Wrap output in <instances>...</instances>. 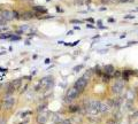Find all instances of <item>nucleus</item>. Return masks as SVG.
Wrapping results in <instances>:
<instances>
[{
    "instance_id": "1",
    "label": "nucleus",
    "mask_w": 138,
    "mask_h": 124,
    "mask_svg": "<svg viewBox=\"0 0 138 124\" xmlns=\"http://www.w3.org/2000/svg\"><path fill=\"white\" fill-rule=\"evenodd\" d=\"M54 84L53 77L51 76H46L39 80V83L36 86V91H45V90H50L52 89V86Z\"/></svg>"
},
{
    "instance_id": "2",
    "label": "nucleus",
    "mask_w": 138,
    "mask_h": 124,
    "mask_svg": "<svg viewBox=\"0 0 138 124\" xmlns=\"http://www.w3.org/2000/svg\"><path fill=\"white\" fill-rule=\"evenodd\" d=\"M21 85H22V79H15V80H13V82H10V83L7 85V91L5 93V95H6V97L12 95L15 91H17V90L21 87Z\"/></svg>"
},
{
    "instance_id": "3",
    "label": "nucleus",
    "mask_w": 138,
    "mask_h": 124,
    "mask_svg": "<svg viewBox=\"0 0 138 124\" xmlns=\"http://www.w3.org/2000/svg\"><path fill=\"white\" fill-rule=\"evenodd\" d=\"M89 79L90 78H87L86 76H82V77H79L76 82H75V84H74V87L77 90L79 93H82L84 90H85L86 85L89 83Z\"/></svg>"
},
{
    "instance_id": "4",
    "label": "nucleus",
    "mask_w": 138,
    "mask_h": 124,
    "mask_svg": "<svg viewBox=\"0 0 138 124\" xmlns=\"http://www.w3.org/2000/svg\"><path fill=\"white\" fill-rule=\"evenodd\" d=\"M50 115H51V113L48 110H44L42 113H38V115L36 117L37 124H45L48 121V118H50Z\"/></svg>"
},
{
    "instance_id": "5",
    "label": "nucleus",
    "mask_w": 138,
    "mask_h": 124,
    "mask_svg": "<svg viewBox=\"0 0 138 124\" xmlns=\"http://www.w3.org/2000/svg\"><path fill=\"white\" fill-rule=\"evenodd\" d=\"M15 102H16V100H15V98L14 97H12V95L6 97L5 98V100H4V103H2V108H4L5 110H10V109L14 107Z\"/></svg>"
},
{
    "instance_id": "6",
    "label": "nucleus",
    "mask_w": 138,
    "mask_h": 124,
    "mask_svg": "<svg viewBox=\"0 0 138 124\" xmlns=\"http://www.w3.org/2000/svg\"><path fill=\"white\" fill-rule=\"evenodd\" d=\"M79 94H81V93L78 92V91L75 89V87L69 89L68 91H67V93H66V101H67V102L73 101V100H75L76 98H78V95H79Z\"/></svg>"
},
{
    "instance_id": "7",
    "label": "nucleus",
    "mask_w": 138,
    "mask_h": 124,
    "mask_svg": "<svg viewBox=\"0 0 138 124\" xmlns=\"http://www.w3.org/2000/svg\"><path fill=\"white\" fill-rule=\"evenodd\" d=\"M111 90H112V92L114 93V94L117 95V94H120V93L124 90V83H123L122 80H116V82L113 83Z\"/></svg>"
},
{
    "instance_id": "8",
    "label": "nucleus",
    "mask_w": 138,
    "mask_h": 124,
    "mask_svg": "<svg viewBox=\"0 0 138 124\" xmlns=\"http://www.w3.org/2000/svg\"><path fill=\"white\" fill-rule=\"evenodd\" d=\"M1 18H4L5 21H7V22H9V21H12L14 18V14L12 10H8V9H5V10H2L1 12Z\"/></svg>"
},
{
    "instance_id": "9",
    "label": "nucleus",
    "mask_w": 138,
    "mask_h": 124,
    "mask_svg": "<svg viewBox=\"0 0 138 124\" xmlns=\"http://www.w3.org/2000/svg\"><path fill=\"white\" fill-rule=\"evenodd\" d=\"M132 75H136L135 70H123L122 71V78L124 82H129V77Z\"/></svg>"
},
{
    "instance_id": "10",
    "label": "nucleus",
    "mask_w": 138,
    "mask_h": 124,
    "mask_svg": "<svg viewBox=\"0 0 138 124\" xmlns=\"http://www.w3.org/2000/svg\"><path fill=\"white\" fill-rule=\"evenodd\" d=\"M104 72L109 76H113V74L115 72V68H114L112 64H107V66L104 67Z\"/></svg>"
},
{
    "instance_id": "11",
    "label": "nucleus",
    "mask_w": 138,
    "mask_h": 124,
    "mask_svg": "<svg viewBox=\"0 0 138 124\" xmlns=\"http://www.w3.org/2000/svg\"><path fill=\"white\" fill-rule=\"evenodd\" d=\"M32 9L38 14H46L47 13V9H46V7H44V6H34Z\"/></svg>"
},
{
    "instance_id": "12",
    "label": "nucleus",
    "mask_w": 138,
    "mask_h": 124,
    "mask_svg": "<svg viewBox=\"0 0 138 124\" xmlns=\"http://www.w3.org/2000/svg\"><path fill=\"white\" fill-rule=\"evenodd\" d=\"M34 16V15L31 13V12H24L23 15H22V18H23V20H29V18H32Z\"/></svg>"
},
{
    "instance_id": "13",
    "label": "nucleus",
    "mask_w": 138,
    "mask_h": 124,
    "mask_svg": "<svg viewBox=\"0 0 138 124\" xmlns=\"http://www.w3.org/2000/svg\"><path fill=\"white\" fill-rule=\"evenodd\" d=\"M68 110L70 111V113H77V111L81 110V108H79V106L75 105V106H69L68 107Z\"/></svg>"
},
{
    "instance_id": "14",
    "label": "nucleus",
    "mask_w": 138,
    "mask_h": 124,
    "mask_svg": "<svg viewBox=\"0 0 138 124\" xmlns=\"http://www.w3.org/2000/svg\"><path fill=\"white\" fill-rule=\"evenodd\" d=\"M53 120V122H54V124H60L62 121H63V118H61V116H59L58 114H55L54 115V117L52 118Z\"/></svg>"
},
{
    "instance_id": "15",
    "label": "nucleus",
    "mask_w": 138,
    "mask_h": 124,
    "mask_svg": "<svg viewBox=\"0 0 138 124\" xmlns=\"http://www.w3.org/2000/svg\"><path fill=\"white\" fill-rule=\"evenodd\" d=\"M46 108H47V102H44V103H42V105H39L38 106L37 111H38V113H42V111H44Z\"/></svg>"
},
{
    "instance_id": "16",
    "label": "nucleus",
    "mask_w": 138,
    "mask_h": 124,
    "mask_svg": "<svg viewBox=\"0 0 138 124\" xmlns=\"http://www.w3.org/2000/svg\"><path fill=\"white\" fill-rule=\"evenodd\" d=\"M111 78H112V76L107 75V74H105V72L103 74V82H105V83H108Z\"/></svg>"
},
{
    "instance_id": "17",
    "label": "nucleus",
    "mask_w": 138,
    "mask_h": 124,
    "mask_svg": "<svg viewBox=\"0 0 138 124\" xmlns=\"http://www.w3.org/2000/svg\"><path fill=\"white\" fill-rule=\"evenodd\" d=\"M32 114V111H30V110H28V111H23L21 114V117L22 118H28L26 116H29V115H31Z\"/></svg>"
},
{
    "instance_id": "18",
    "label": "nucleus",
    "mask_w": 138,
    "mask_h": 124,
    "mask_svg": "<svg viewBox=\"0 0 138 124\" xmlns=\"http://www.w3.org/2000/svg\"><path fill=\"white\" fill-rule=\"evenodd\" d=\"M10 37L12 36L9 35V33H2V35H0V39H8Z\"/></svg>"
},
{
    "instance_id": "19",
    "label": "nucleus",
    "mask_w": 138,
    "mask_h": 124,
    "mask_svg": "<svg viewBox=\"0 0 138 124\" xmlns=\"http://www.w3.org/2000/svg\"><path fill=\"white\" fill-rule=\"evenodd\" d=\"M120 76H122V72L120 70H115V72L113 74V77H115V78H119Z\"/></svg>"
},
{
    "instance_id": "20",
    "label": "nucleus",
    "mask_w": 138,
    "mask_h": 124,
    "mask_svg": "<svg viewBox=\"0 0 138 124\" xmlns=\"http://www.w3.org/2000/svg\"><path fill=\"white\" fill-rule=\"evenodd\" d=\"M13 14H14V18H16V20H18V18H21V16H20V14L17 13L16 10H13Z\"/></svg>"
},
{
    "instance_id": "21",
    "label": "nucleus",
    "mask_w": 138,
    "mask_h": 124,
    "mask_svg": "<svg viewBox=\"0 0 138 124\" xmlns=\"http://www.w3.org/2000/svg\"><path fill=\"white\" fill-rule=\"evenodd\" d=\"M82 68H83V66H82V64H81V66L75 67V68H74V71H75V72H77V71H79V70H81V69H82Z\"/></svg>"
},
{
    "instance_id": "22",
    "label": "nucleus",
    "mask_w": 138,
    "mask_h": 124,
    "mask_svg": "<svg viewBox=\"0 0 138 124\" xmlns=\"http://www.w3.org/2000/svg\"><path fill=\"white\" fill-rule=\"evenodd\" d=\"M6 23H7V21H5L4 18H1V20H0V27H5Z\"/></svg>"
},
{
    "instance_id": "23",
    "label": "nucleus",
    "mask_w": 138,
    "mask_h": 124,
    "mask_svg": "<svg viewBox=\"0 0 138 124\" xmlns=\"http://www.w3.org/2000/svg\"><path fill=\"white\" fill-rule=\"evenodd\" d=\"M60 124H71V121L67 118V120H63V121H62Z\"/></svg>"
},
{
    "instance_id": "24",
    "label": "nucleus",
    "mask_w": 138,
    "mask_h": 124,
    "mask_svg": "<svg viewBox=\"0 0 138 124\" xmlns=\"http://www.w3.org/2000/svg\"><path fill=\"white\" fill-rule=\"evenodd\" d=\"M124 18L125 20H132V18H135V16L134 15H125Z\"/></svg>"
},
{
    "instance_id": "25",
    "label": "nucleus",
    "mask_w": 138,
    "mask_h": 124,
    "mask_svg": "<svg viewBox=\"0 0 138 124\" xmlns=\"http://www.w3.org/2000/svg\"><path fill=\"white\" fill-rule=\"evenodd\" d=\"M10 39H12V40H20L21 38H20L18 36H12V37H10Z\"/></svg>"
},
{
    "instance_id": "26",
    "label": "nucleus",
    "mask_w": 138,
    "mask_h": 124,
    "mask_svg": "<svg viewBox=\"0 0 138 124\" xmlns=\"http://www.w3.org/2000/svg\"><path fill=\"white\" fill-rule=\"evenodd\" d=\"M70 22H71V23H76V24H81L82 21H79V20H71Z\"/></svg>"
},
{
    "instance_id": "27",
    "label": "nucleus",
    "mask_w": 138,
    "mask_h": 124,
    "mask_svg": "<svg viewBox=\"0 0 138 124\" xmlns=\"http://www.w3.org/2000/svg\"><path fill=\"white\" fill-rule=\"evenodd\" d=\"M107 124H116V122H115V121L112 118V120H108L107 121Z\"/></svg>"
},
{
    "instance_id": "28",
    "label": "nucleus",
    "mask_w": 138,
    "mask_h": 124,
    "mask_svg": "<svg viewBox=\"0 0 138 124\" xmlns=\"http://www.w3.org/2000/svg\"><path fill=\"white\" fill-rule=\"evenodd\" d=\"M29 121H30V118L28 117V118H26V121H23V122H21V123H20V124H28V123H29Z\"/></svg>"
},
{
    "instance_id": "29",
    "label": "nucleus",
    "mask_w": 138,
    "mask_h": 124,
    "mask_svg": "<svg viewBox=\"0 0 138 124\" xmlns=\"http://www.w3.org/2000/svg\"><path fill=\"white\" fill-rule=\"evenodd\" d=\"M120 2H132L134 0H119Z\"/></svg>"
},
{
    "instance_id": "30",
    "label": "nucleus",
    "mask_w": 138,
    "mask_h": 124,
    "mask_svg": "<svg viewBox=\"0 0 138 124\" xmlns=\"http://www.w3.org/2000/svg\"><path fill=\"white\" fill-rule=\"evenodd\" d=\"M86 28H89V29H95V27L91 24V23H89V24H86Z\"/></svg>"
},
{
    "instance_id": "31",
    "label": "nucleus",
    "mask_w": 138,
    "mask_h": 124,
    "mask_svg": "<svg viewBox=\"0 0 138 124\" xmlns=\"http://www.w3.org/2000/svg\"><path fill=\"white\" fill-rule=\"evenodd\" d=\"M0 124H6V120L5 118H0Z\"/></svg>"
},
{
    "instance_id": "32",
    "label": "nucleus",
    "mask_w": 138,
    "mask_h": 124,
    "mask_svg": "<svg viewBox=\"0 0 138 124\" xmlns=\"http://www.w3.org/2000/svg\"><path fill=\"white\" fill-rule=\"evenodd\" d=\"M101 1H103L104 4H108V2H112L113 0H101Z\"/></svg>"
},
{
    "instance_id": "33",
    "label": "nucleus",
    "mask_w": 138,
    "mask_h": 124,
    "mask_svg": "<svg viewBox=\"0 0 138 124\" xmlns=\"http://www.w3.org/2000/svg\"><path fill=\"white\" fill-rule=\"evenodd\" d=\"M120 38H121V39H123V38H125V33H123V35H121V36H120Z\"/></svg>"
},
{
    "instance_id": "34",
    "label": "nucleus",
    "mask_w": 138,
    "mask_h": 124,
    "mask_svg": "<svg viewBox=\"0 0 138 124\" xmlns=\"http://www.w3.org/2000/svg\"><path fill=\"white\" fill-rule=\"evenodd\" d=\"M68 36H70V35H73V31H68V33H67Z\"/></svg>"
},
{
    "instance_id": "35",
    "label": "nucleus",
    "mask_w": 138,
    "mask_h": 124,
    "mask_svg": "<svg viewBox=\"0 0 138 124\" xmlns=\"http://www.w3.org/2000/svg\"><path fill=\"white\" fill-rule=\"evenodd\" d=\"M74 29H75V30H79V29H81V28H79V27H77V25H76V27L74 28Z\"/></svg>"
},
{
    "instance_id": "36",
    "label": "nucleus",
    "mask_w": 138,
    "mask_h": 124,
    "mask_svg": "<svg viewBox=\"0 0 138 124\" xmlns=\"http://www.w3.org/2000/svg\"><path fill=\"white\" fill-rule=\"evenodd\" d=\"M45 63H50V59H46V60H45Z\"/></svg>"
},
{
    "instance_id": "37",
    "label": "nucleus",
    "mask_w": 138,
    "mask_h": 124,
    "mask_svg": "<svg viewBox=\"0 0 138 124\" xmlns=\"http://www.w3.org/2000/svg\"><path fill=\"white\" fill-rule=\"evenodd\" d=\"M0 70H1V71H5V72H6V71H7V69H2V68H0Z\"/></svg>"
},
{
    "instance_id": "38",
    "label": "nucleus",
    "mask_w": 138,
    "mask_h": 124,
    "mask_svg": "<svg viewBox=\"0 0 138 124\" xmlns=\"http://www.w3.org/2000/svg\"><path fill=\"white\" fill-rule=\"evenodd\" d=\"M135 116H136V117H138V111H136V113H135Z\"/></svg>"
},
{
    "instance_id": "39",
    "label": "nucleus",
    "mask_w": 138,
    "mask_h": 124,
    "mask_svg": "<svg viewBox=\"0 0 138 124\" xmlns=\"http://www.w3.org/2000/svg\"><path fill=\"white\" fill-rule=\"evenodd\" d=\"M23 1H26V0H23Z\"/></svg>"
},
{
    "instance_id": "40",
    "label": "nucleus",
    "mask_w": 138,
    "mask_h": 124,
    "mask_svg": "<svg viewBox=\"0 0 138 124\" xmlns=\"http://www.w3.org/2000/svg\"><path fill=\"white\" fill-rule=\"evenodd\" d=\"M135 124H138V123H135Z\"/></svg>"
},
{
    "instance_id": "41",
    "label": "nucleus",
    "mask_w": 138,
    "mask_h": 124,
    "mask_svg": "<svg viewBox=\"0 0 138 124\" xmlns=\"http://www.w3.org/2000/svg\"><path fill=\"white\" fill-rule=\"evenodd\" d=\"M47 1H50V0H47Z\"/></svg>"
}]
</instances>
